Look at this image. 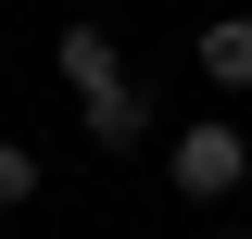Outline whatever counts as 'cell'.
I'll return each instance as SVG.
<instances>
[{"label": "cell", "mask_w": 252, "mask_h": 239, "mask_svg": "<svg viewBox=\"0 0 252 239\" xmlns=\"http://www.w3.org/2000/svg\"><path fill=\"white\" fill-rule=\"evenodd\" d=\"M164 189H177V202H240V189H252V139H240L227 114L177 126V151H164Z\"/></svg>", "instance_id": "cell-1"}, {"label": "cell", "mask_w": 252, "mask_h": 239, "mask_svg": "<svg viewBox=\"0 0 252 239\" xmlns=\"http://www.w3.org/2000/svg\"><path fill=\"white\" fill-rule=\"evenodd\" d=\"M51 76H63L76 101H89V89H114V76H126V51H114V26H89V13H76V26L51 38Z\"/></svg>", "instance_id": "cell-2"}, {"label": "cell", "mask_w": 252, "mask_h": 239, "mask_svg": "<svg viewBox=\"0 0 252 239\" xmlns=\"http://www.w3.org/2000/svg\"><path fill=\"white\" fill-rule=\"evenodd\" d=\"M76 126H89V151H139V139H152V101H139V76L89 89V101H76Z\"/></svg>", "instance_id": "cell-3"}, {"label": "cell", "mask_w": 252, "mask_h": 239, "mask_svg": "<svg viewBox=\"0 0 252 239\" xmlns=\"http://www.w3.org/2000/svg\"><path fill=\"white\" fill-rule=\"evenodd\" d=\"M189 63L215 76V101H240V89H252V13H215V26L189 38Z\"/></svg>", "instance_id": "cell-4"}, {"label": "cell", "mask_w": 252, "mask_h": 239, "mask_svg": "<svg viewBox=\"0 0 252 239\" xmlns=\"http://www.w3.org/2000/svg\"><path fill=\"white\" fill-rule=\"evenodd\" d=\"M26 202H38V151H26V139H0V214H26Z\"/></svg>", "instance_id": "cell-5"}, {"label": "cell", "mask_w": 252, "mask_h": 239, "mask_svg": "<svg viewBox=\"0 0 252 239\" xmlns=\"http://www.w3.org/2000/svg\"><path fill=\"white\" fill-rule=\"evenodd\" d=\"M215 239H252V227H240V214H227V227H215Z\"/></svg>", "instance_id": "cell-6"}]
</instances>
